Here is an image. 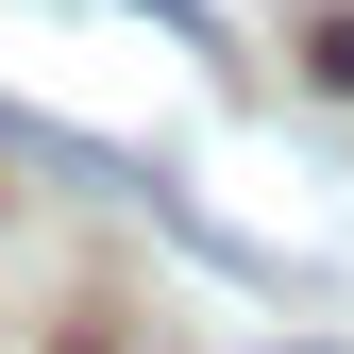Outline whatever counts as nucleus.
<instances>
[{"label": "nucleus", "mask_w": 354, "mask_h": 354, "mask_svg": "<svg viewBox=\"0 0 354 354\" xmlns=\"http://www.w3.org/2000/svg\"><path fill=\"white\" fill-rule=\"evenodd\" d=\"M304 68H321L337 102H354V0H321V17H304Z\"/></svg>", "instance_id": "1"}, {"label": "nucleus", "mask_w": 354, "mask_h": 354, "mask_svg": "<svg viewBox=\"0 0 354 354\" xmlns=\"http://www.w3.org/2000/svg\"><path fill=\"white\" fill-rule=\"evenodd\" d=\"M152 17H169V34H219V17H203V0H152Z\"/></svg>", "instance_id": "2"}]
</instances>
